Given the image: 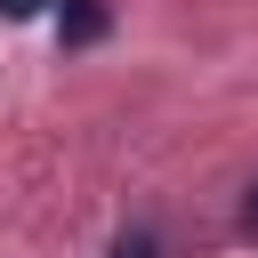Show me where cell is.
<instances>
[{"instance_id": "cell-2", "label": "cell", "mask_w": 258, "mask_h": 258, "mask_svg": "<svg viewBox=\"0 0 258 258\" xmlns=\"http://www.w3.org/2000/svg\"><path fill=\"white\" fill-rule=\"evenodd\" d=\"M113 258H153V234H121V242H113Z\"/></svg>"}, {"instance_id": "cell-3", "label": "cell", "mask_w": 258, "mask_h": 258, "mask_svg": "<svg viewBox=\"0 0 258 258\" xmlns=\"http://www.w3.org/2000/svg\"><path fill=\"white\" fill-rule=\"evenodd\" d=\"M242 226H250V234H258V185H250V202H242Z\"/></svg>"}, {"instance_id": "cell-1", "label": "cell", "mask_w": 258, "mask_h": 258, "mask_svg": "<svg viewBox=\"0 0 258 258\" xmlns=\"http://www.w3.org/2000/svg\"><path fill=\"white\" fill-rule=\"evenodd\" d=\"M105 32V8L97 0H64V40H97Z\"/></svg>"}, {"instance_id": "cell-4", "label": "cell", "mask_w": 258, "mask_h": 258, "mask_svg": "<svg viewBox=\"0 0 258 258\" xmlns=\"http://www.w3.org/2000/svg\"><path fill=\"white\" fill-rule=\"evenodd\" d=\"M0 8H8V16H32V8H40V0H0Z\"/></svg>"}]
</instances>
